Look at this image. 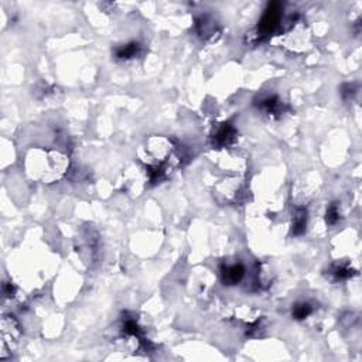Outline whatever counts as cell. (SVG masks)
<instances>
[{"label":"cell","instance_id":"cell-5","mask_svg":"<svg viewBox=\"0 0 362 362\" xmlns=\"http://www.w3.org/2000/svg\"><path fill=\"white\" fill-rule=\"evenodd\" d=\"M245 275V269L242 265H229L222 270V279L226 285H236L239 283Z\"/></svg>","mask_w":362,"mask_h":362},{"label":"cell","instance_id":"cell-7","mask_svg":"<svg viewBox=\"0 0 362 362\" xmlns=\"http://www.w3.org/2000/svg\"><path fill=\"white\" fill-rule=\"evenodd\" d=\"M260 108L266 112L268 115L272 116V115H278V113L282 112V103H280V101H279L276 96H269V98H266V99L262 101Z\"/></svg>","mask_w":362,"mask_h":362},{"label":"cell","instance_id":"cell-1","mask_svg":"<svg viewBox=\"0 0 362 362\" xmlns=\"http://www.w3.org/2000/svg\"><path fill=\"white\" fill-rule=\"evenodd\" d=\"M70 160L63 153L48 149H33L28 151L26 168L30 177L41 183H53L64 176Z\"/></svg>","mask_w":362,"mask_h":362},{"label":"cell","instance_id":"cell-9","mask_svg":"<svg viewBox=\"0 0 362 362\" xmlns=\"http://www.w3.org/2000/svg\"><path fill=\"white\" fill-rule=\"evenodd\" d=\"M311 311H313V308H311V306L308 303H301V304H297L293 308V316L297 320H303L307 316H310Z\"/></svg>","mask_w":362,"mask_h":362},{"label":"cell","instance_id":"cell-6","mask_svg":"<svg viewBox=\"0 0 362 362\" xmlns=\"http://www.w3.org/2000/svg\"><path fill=\"white\" fill-rule=\"evenodd\" d=\"M307 225V211L304 208H297L294 213V222H293V232L296 235L304 232Z\"/></svg>","mask_w":362,"mask_h":362},{"label":"cell","instance_id":"cell-3","mask_svg":"<svg viewBox=\"0 0 362 362\" xmlns=\"http://www.w3.org/2000/svg\"><path fill=\"white\" fill-rule=\"evenodd\" d=\"M279 4L278 3H272L266 10V13L263 14V17L260 20L259 28H258V37H266L270 33L276 28L280 20V13H279Z\"/></svg>","mask_w":362,"mask_h":362},{"label":"cell","instance_id":"cell-10","mask_svg":"<svg viewBox=\"0 0 362 362\" xmlns=\"http://www.w3.org/2000/svg\"><path fill=\"white\" fill-rule=\"evenodd\" d=\"M334 275L335 280H344V279H348L353 276V270L348 269V268H344V266H337L331 272Z\"/></svg>","mask_w":362,"mask_h":362},{"label":"cell","instance_id":"cell-2","mask_svg":"<svg viewBox=\"0 0 362 362\" xmlns=\"http://www.w3.org/2000/svg\"><path fill=\"white\" fill-rule=\"evenodd\" d=\"M20 325L13 316H4L1 318V343L3 350H10L19 343Z\"/></svg>","mask_w":362,"mask_h":362},{"label":"cell","instance_id":"cell-11","mask_svg":"<svg viewBox=\"0 0 362 362\" xmlns=\"http://www.w3.org/2000/svg\"><path fill=\"white\" fill-rule=\"evenodd\" d=\"M340 213H338V207L337 205H331L327 211V222L328 223H335L338 221V217Z\"/></svg>","mask_w":362,"mask_h":362},{"label":"cell","instance_id":"cell-8","mask_svg":"<svg viewBox=\"0 0 362 362\" xmlns=\"http://www.w3.org/2000/svg\"><path fill=\"white\" fill-rule=\"evenodd\" d=\"M140 46L138 43H130L126 46H121L116 48V57L118 58H132V57L138 56Z\"/></svg>","mask_w":362,"mask_h":362},{"label":"cell","instance_id":"cell-4","mask_svg":"<svg viewBox=\"0 0 362 362\" xmlns=\"http://www.w3.org/2000/svg\"><path fill=\"white\" fill-rule=\"evenodd\" d=\"M236 138V130L233 129L229 123H223L221 128H218V130L215 132V135L213 136L214 139V146L217 147H226L229 145H232Z\"/></svg>","mask_w":362,"mask_h":362}]
</instances>
